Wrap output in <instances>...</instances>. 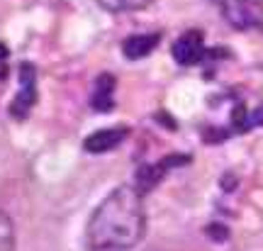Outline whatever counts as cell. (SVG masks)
I'll return each instance as SVG.
<instances>
[{
  "label": "cell",
  "mask_w": 263,
  "mask_h": 251,
  "mask_svg": "<svg viewBox=\"0 0 263 251\" xmlns=\"http://www.w3.org/2000/svg\"><path fill=\"white\" fill-rule=\"evenodd\" d=\"M115 81L112 74H100L95 81L93 95H90V107L98 112H110L115 107Z\"/></svg>",
  "instance_id": "8"
},
{
  "label": "cell",
  "mask_w": 263,
  "mask_h": 251,
  "mask_svg": "<svg viewBox=\"0 0 263 251\" xmlns=\"http://www.w3.org/2000/svg\"><path fill=\"white\" fill-rule=\"evenodd\" d=\"M188 161H190L188 156H178V154H173V156H168V158H161L159 164L144 166L139 173H137V183H134V188H137L141 195H144V193H149L154 186H159L161 178L166 176L171 168L183 166V164H188Z\"/></svg>",
  "instance_id": "5"
},
{
  "label": "cell",
  "mask_w": 263,
  "mask_h": 251,
  "mask_svg": "<svg viewBox=\"0 0 263 251\" xmlns=\"http://www.w3.org/2000/svg\"><path fill=\"white\" fill-rule=\"evenodd\" d=\"M154 0H98V5L107 12H137L149 8Z\"/></svg>",
  "instance_id": "10"
},
{
  "label": "cell",
  "mask_w": 263,
  "mask_h": 251,
  "mask_svg": "<svg viewBox=\"0 0 263 251\" xmlns=\"http://www.w3.org/2000/svg\"><path fill=\"white\" fill-rule=\"evenodd\" d=\"M171 54L176 59V64L180 66H195L205 59V37L200 29H188L183 32L176 42H173V49Z\"/></svg>",
  "instance_id": "4"
},
{
  "label": "cell",
  "mask_w": 263,
  "mask_h": 251,
  "mask_svg": "<svg viewBox=\"0 0 263 251\" xmlns=\"http://www.w3.org/2000/svg\"><path fill=\"white\" fill-rule=\"evenodd\" d=\"M34 102H37V76H34V66L25 61V64H20V91L10 105V115L22 120L29 115Z\"/></svg>",
  "instance_id": "3"
},
{
  "label": "cell",
  "mask_w": 263,
  "mask_h": 251,
  "mask_svg": "<svg viewBox=\"0 0 263 251\" xmlns=\"http://www.w3.org/2000/svg\"><path fill=\"white\" fill-rule=\"evenodd\" d=\"M161 34L159 32H149V34H132L122 42V54L129 61H139L144 56H149L154 49L159 47Z\"/></svg>",
  "instance_id": "7"
},
{
  "label": "cell",
  "mask_w": 263,
  "mask_h": 251,
  "mask_svg": "<svg viewBox=\"0 0 263 251\" xmlns=\"http://www.w3.org/2000/svg\"><path fill=\"white\" fill-rule=\"evenodd\" d=\"M15 222L5 207H0V251H15Z\"/></svg>",
  "instance_id": "9"
},
{
  "label": "cell",
  "mask_w": 263,
  "mask_h": 251,
  "mask_svg": "<svg viewBox=\"0 0 263 251\" xmlns=\"http://www.w3.org/2000/svg\"><path fill=\"white\" fill-rule=\"evenodd\" d=\"M212 3L234 29H254L263 25V0H212Z\"/></svg>",
  "instance_id": "2"
},
{
  "label": "cell",
  "mask_w": 263,
  "mask_h": 251,
  "mask_svg": "<svg viewBox=\"0 0 263 251\" xmlns=\"http://www.w3.org/2000/svg\"><path fill=\"white\" fill-rule=\"evenodd\" d=\"M127 134H129L127 127H107V130H98L83 141V149L88 151V154H107V151L117 149V147L127 139Z\"/></svg>",
  "instance_id": "6"
},
{
  "label": "cell",
  "mask_w": 263,
  "mask_h": 251,
  "mask_svg": "<svg viewBox=\"0 0 263 251\" xmlns=\"http://www.w3.org/2000/svg\"><path fill=\"white\" fill-rule=\"evenodd\" d=\"M146 232L144 195L134 186L115 188L98 205L85 227L88 251H129Z\"/></svg>",
  "instance_id": "1"
},
{
  "label": "cell",
  "mask_w": 263,
  "mask_h": 251,
  "mask_svg": "<svg viewBox=\"0 0 263 251\" xmlns=\"http://www.w3.org/2000/svg\"><path fill=\"white\" fill-rule=\"evenodd\" d=\"M8 56H10L8 47H5V44H0V64H3V61H5V59H8Z\"/></svg>",
  "instance_id": "11"
}]
</instances>
